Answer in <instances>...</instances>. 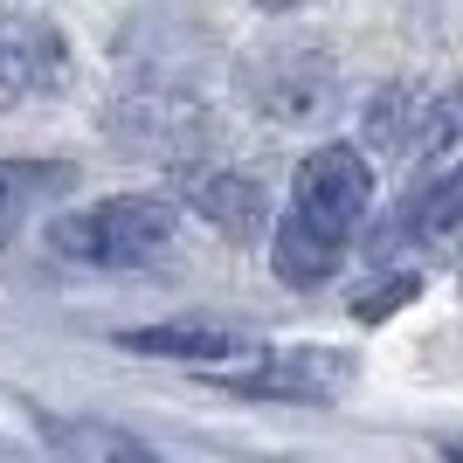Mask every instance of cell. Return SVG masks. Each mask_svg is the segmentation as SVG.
Instances as JSON below:
<instances>
[{
	"label": "cell",
	"instance_id": "6da1fadb",
	"mask_svg": "<svg viewBox=\"0 0 463 463\" xmlns=\"http://www.w3.org/2000/svg\"><path fill=\"white\" fill-rule=\"evenodd\" d=\"M180 208L166 194H111L83 214H62L49 229V250L70 256V263H104V270H125V263H146L174 242Z\"/></svg>",
	"mask_w": 463,
	"mask_h": 463
},
{
	"label": "cell",
	"instance_id": "7a4b0ae2",
	"mask_svg": "<svg viewBox=\"0 0 463 463\" xmlns=\"http://www.w3.org/2000/svg\"><path fill=\"white\" fill-rule=\"evenodd\" d=\"M367 201H373V174L353 146H318V153L298 166V201H290V229H305L311 242L326 250H346V235L367 222Z\"/></svg>",
	"mask_w": 463,
	"mask_h": 463
},
{
	"label": "cell",
	"instance_id": "3957f363",
	"mask_svg": "<svg viewBox=\"0 0 463 463\" xmlns=\"http://www.w3.org/2000/svg\"><path fill=\"white\" fill-rule=\"evenodd\" d=\"M111 132L125 138V153H153V159H194L201 153V104L180 90H125L111 104Z\"/></svg>",
	"mask_w": 463,
	"mask_h": 463
},
{
	"label": "cell",
	"instance_id": "277c9868",
	"mask_svg": "<svg viewBox=\"0 0 463 463\" xmlns=\"http://www.w3.org/2000/svg\"><path fill=\"white\" fill-rule=\"evenodd\" d=\"M70 77V49L49 21L35 14H0V111L35 104Z\"/></svg>",
	"mask_w": 463,
	"mask_h": 463
},
{
	"label": "cell",
	"instance_id": "5b68a950",
	"mask_svg": "<svg viewBox=\"0 0 463 463\" xmlns=\"http://www.w3.org/2000/svg\"><path fill=\"white\" fill-rule=\"evenodd\" d=\"M346 381V360L339 353H270V360H256V373H235V387H250V394H284V402H326L332 387Z\"/></svg>",
	"mask_w": 463,
	"mask_h": 463
},
{
	"label": "cell",
	"instance_id": "8992f818",
	"mask_svg": "<svg viewBox=\"0 0 463 463\" xmlns=\"http://www.w3.org/2000/svg\"><path fill=\"white\" fill-rule=\"evenodd\" d=\"M132 353H166V360H201V367H222V360H250L256 339L235 326H146L125 332Z\"/></svg>",
	"mask_w": 463,
	"mask_h": 463
},
{
	"label": "cell",
	"instance_id": "52a82bcc",
	"mask_svg": "<svg viewBox=\"0 0 463 463\" xmlns=\"http://www.w3.org/2000/svg\"><path fill=\"white\" fill-rule=\"evenodd\" d=\"M367 138L387 159H408V153H422V146L443 138V111H429L415 90H381L367 111Z\"/></svg>",
	"mask_w": 463,
	"mask_h": 463
},
{
	"label": "cell",
	"instance_id": "ba28073f",
	"mask_svg": "<svg viewBox=\"0 0 463 463\" xmlns=\"http://www.w3.org/2000/svg\"><path fill=\"white\" fill-rule=\"evenodd\" d=\"M187 208L201 214V222H214L222 235H256L263 229V187H256L250 174H194Z\"/></svg>",
	"mask_w": 463,
	"mask_h": 463
},
{
	"label": "cell",
	"instance_id": "9c48e42d",
	"mask_svg": "<svg viewBox=\"0 0 463 463\" xmlns=\"http://www.w3.org/2000/svg\"><path fill=\"white\" fill-rule=\"evenodd\" d=\"M77 187V174L70 166H42V159H0V214L28 208L35 194H62Z\"/></svg>",
	"mask_w": 463,
	"mask_h": 463
},
{
	"label": "cell",
	"instance_id": "30bf717a",
	"mask_svg": "<svg viewBox=\"0 0 463 463\" xmlns=\"http://www.w3.org/2000/svg\"><path fill=\"white\" fill-rule=\"evenodd\" d=\"M457 180H436V187H422V194H415V201H408V208H402V229L408 235H422V242H449V222H457Z\"/></svg>",
	"mask_w": 463,
	"mask_h": 463
},
{
	"label": "cell",
	"instance_id": "8fae6325",
	"mask_svg": "<svg viewBox=\"0 0 463 463\" xmlns=\"http://www.w3.org/2000/svg\"><path fill=\"white\" fill-rule=\"evenodd\" d=\"M408 298H415V277H387L381 290H360V298H353V311H360V318H387V311L408 305Z\"/></svg>",
	"mask_w": 463,
	"mask_h": 463
},
{
	"label": "cell",
	"instance_id": "7c38bea8",
	"mask_svg": "<svg viewBox=\"0 0 463 463\" xmlns=\"http://www.w3.org/2000/svg\"><path fill=\"white\" fill-rule=\"evenodd\" d=\"M256 7H270V14H284V7H298V0H256Z\"/></svg>",
	"mask_w": 463,
	"mask_h": 463
},
{
	"label": "cell",
	"instance_id": "4fadbf2b",
	"mask_svg": "<svg viewBox=\"0 0 463 463\" xmlns=\"http://www.w3.org/2000/svg\"><path fill=\"white\" fill-rule=\"evenodd\" d=\"M0 242H7V214H0Z\"/></svg>",
	"mask_w": 463,
	"mask_h": 463
}]
</instances>
